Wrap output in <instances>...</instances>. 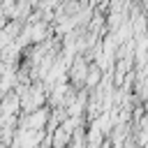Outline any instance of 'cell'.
Returning a JSON list of instances; mask_svg holds the SVG:
<instances>
[{
	"mask_svg": "<svg viewBox=\"0 0 148 148\" xmlns=\"http://www.w3.org/2000/svg\"><path fill=\"white\" fill-rule=\"evenodd\" d=\"M46 92H49V90L44 88V83H30L28 92L21 97V109H23L25 113H32V111H37V109H44Z\"/></svg>",
	"mask_w": 148,
	"mask_h": 148,
	"instance_id": "cell-1",
	"label": "cell"
},
{
	"mask_svg": "<svg viewBox=\"0 0 148 148\" xmlns=\"http://www.w3.org/2000/svg\"><path fill=\"white\" fill-rule=\"evenodd\" d=\"M49 118H51V111L37 109L32 113H25L18 120V127H23V130H46L49 127Z\"/></svg>",
	"mask_w": 148,
	"mask_h": 148,
	"instance_id": "cell-2",
	"label": "cell"
},
{
	"mask_svg": "<svg viewBox=\"0 0 148 148\" xmlns=\"http://www.w3.org/2000/svg\"><path fill=\"white\" fill-rule=\"evenodd\" d=\"M88 72H90L88 60L76 58V60H74V65L69 67V83H72V86H83V83H86V79H88Z\"/></svg>",
	"mask_w": 148,
	"mask_h": 148,
	"instance_id": "cell-3",
	"label": "cell"
},
{
	"mask_svg": "<svg viewBox=\"0 0 148 148\" xmlns=\"http://www.w3.org/2000/svg\"><path fill=\"white\" fill-rule=\"evenodd\" d=\"M18 111H23V109H21V97H18L16 92H7L5 99L0 102V113H5V116H16Z\"/></svg>",
	"mask_w": 148,
	"mask_h": 148,
	"instance_id": "cell-4",
	"label": "cell"
},
{
	"mask_svg": "<svg viewBox=\"0 0 148 148\" xmlns=\"http://www.w3.org/2000/svg\"><path fill=\"white\" fill-rule=\"evenodd\" d=\"M99 74H102V69H99L97 65H90V72H88V79H86V86H88V88H92V86L97 88V86H99V79H102Z\"/></svg>",
	"mask_w": 148,
	"mask_h": 148,
	"instance_id": "cell-5",
	"label": "cell"
}]
</instances>
